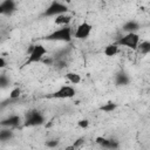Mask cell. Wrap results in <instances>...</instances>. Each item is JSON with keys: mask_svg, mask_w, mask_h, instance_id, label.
Masks as SVG:
<instances>
[{"mask_svg": "<svg viewBox=\"0 0 150 150\" xmlns=\"http://www.w3.org/2000/svg\"><path fill=\"white\" fill-rule=\"evenodd\" d=\"M47 41H62V42H70L71 40V28L69 26L61 27L59 29H55L50 34L46 35L43 38Z\"/></svg>", "mask_w": 150, "mask_h": 150, "instance_id": "obj_1", "label": "cell"}, {"mask_svg": "<svg viewBox=\"0 0 150 150\" xmlns=\"http://www.w3.org/2000/svg\"><path fill=\"white\" fill-rule=\"evenodd\" d=\"M46 54H47V49H46V47L43 45L36 43V45L32 46L30 49H29L28 59H27V61L25 62L23 66H28V64H32V63L41 62Z\"/></svg>", "mask_w": 150, "mask_h": 150, "instance_id": "obj_2", "label": "cell"}, {"mask_svg": "<svg viewBox=\"0 0 150 150\" xmlns=\"http://www.w3.org/2000/svg\"><path fill=\"white\" fill-rule=\"evenodd\" d=\"M116 45L128 47L131 49H137L139 45V35L137 33H127L116 41Z\"/></svg>", "mask_w": 150, "mask_h": 150, "instance_id": "obj_3", "label": "cell"}, {"mask_svg": "<svg viewBox=\"0 0 150 150\" xmlns=\"http://www.w3.org/2000/svg\"><path fill=\"white\" fill-rule=\"evenodd\" d=\"M43 122H45V117L41 114V111L36 109H32L26 114L23 125L25 127H38V125L43 124Z\"/></svg>", "mask_w": 150, "mask_h": 150, "instance_id": "obj_4", "label": "cell"}, {"mask_svg": "<svg viewBox=\"0 0 150 150\" xmlns=\"http://www.w3.org/2000/svg\"><path fill=\"white\" fill-rule=\"evenodd\" d=\"M66 13H68V7L66 5L57 1H53L45 9L43 16H57L60 14H66Z\"/></svg>", "mask_w": 150, "mask_h": 150, "instance_id": "obj_5", "label": "cell"}, {"mask_svg": "<svg viewBox=\"0 0 150 150\" xmlns=\"http://www.w3.org/2000/svg\"><path fill=\"white\" fill-rule=\"evenodd\" d=\"M76 94L75 88H73L71 86H62L60 87L57 90H55L50 97L53 98H59V100H66V98H71L74 97Z\"/></svg>", "mask_w": 150, "mask_h": 150, "instance_id": "obj_6", "label": "cell"}, {"mask_svg": "<svg viewBox=\"0 0 150 150\" xmlns=\"http://www.w3.org/2000/svg\"><path fill=\"white\" fill-rule=\"evenodd\" d=\"M91 28H93V26L90 23L86 22V21L82 22V23H80L77 26L76 30H75V34H74L75 39H77V40H86L90 35Z\"/></svg>", "mask_w": 150, "mask_h": 150, "instance_id": "obj_7", "label": "cell"}, {"mask_svg": "<svg viewBox=\"0 0 150 150\" xmlns=\"http://www.w3.org/2000/svg\"><path fill=\"white\" fill-rule=\"evenodd\" d=\"M95 142H96L98 145H101L103 149H107V150H117L118 146H120L118 141L112 139V138L96 137V141H95Z\"/></svg>", "mask_w": 150, "mask_h": 150, "instance_id": "obj_8", "label": "cell"}, {"mask_svg": "<svg viewBox=\"0 0 150 150\" xmlns=\"http://www.w3.org/2000/svg\"><path fill=\"white\" fill-rule=\"evenodd\" d=\"M15 2L13 0H5L0 4V13L2 15H11L15 12Z\"/></svg>", "mask_w": 150, "mask_h": 150, "instance_id": "obj_9", "label": "cell"}, {"mask_svg": "<svg viewBox=\"0 0 150 150\" xmlns=\"http://www.w3.org/2000/svg\"><path fill=\"white\" fill-rule=\"evenodd\" d=\"M20 123H21V118H20V116H18V115H11V116H8L7 118H5V120H2L1 121V125L4 127V128H16V127H19L20 125Z\"/></svg>", "mask_w": 150, "mask_h": 150, "instance_id": "obj_10", "label": "cell"}, {"mask_svg": "<svg viewBox=\"0 0 150 150\" xmlns=\"http://www.w3.org/2000/svg\"><path fill=\"white\" fill-rule=\"evenodd\" d=\"M129 82H130V77H129V75L125 71L121 70V71H118L116 74V76H115V83H116V86L123 87V86L129 84Z\"/></svg>", "mask_w": 150, "mask_h": 150, "instance_id": "obj_11", "label": "cell"}, {"mask_svg": "<svg viewBox=\"0 0 150 150\" xmlns=\"http://www.w3.org/2000/svg\"><path fill=\"white\" fill-rule=\"evenodd\" d=\"M122 29L125 32V34L127 33H136V30L139 29V23L135 20H129L123 25Z\"/></svg>", "mask_w": 150, "mask_h": 150, "instance_id": "obj_12", "label": "cell"}, {"mask_svg": "<svg viewBox=\"0 0 150 150\" xmlns=\"http://www.w3.org/2000/svg\"><path fill=\"white\" fill-rule=\"evenodd\" d=\"M70 21H71V15L68 14V13H66V14H60V15L55 16V20H54V22H55L56 25L62 26V27L68 26V23H69Z\"/></svg>", "mask_w": 150, "mask_h": 150, "instance_id": "obj_13", "label": "cell"}, {"mask_svg": "<svg viewBox=\"0 0 150 150\" xmlns=\"http://www.w3.org/2000/svg\"><path fill=\"white\" fill-rule=\"evenodd\" d=\"M103 53L105 56H115L118 53V46L116 43H110L104 48Z\"/></svg>", "mask_w": 150, "mask_h": 150, "instance_id": "obj_14", "label": "cell"}, {"mask_svg": "<svg viewBox=\"0 0 150 150\" xmlns=\"http://www.w3.org/2000/svg\"><path fill=\"white\" fill-rule=\"evenodd\" d=\"M66 79L71 83V84H79L81 82V76L77 74V73H73V71H69L66 74Z\"/></svg>", "mask_w": 150, "mask_h": 150, "instance_id": "obj_15", "label": "cell"}, {"mask_svg": "<svg viewBox=\"0 0 150 150\" xmlns=\"http://www.w3.org/2000/svg\"><path fill=\"white\" fill-rule=\"evenodd\" d=\"M137 50L139 54H149L150 53V41H142L139 42L138 47H137Z\"/></svg>", "mask_w": 150, "mask_h": 150, "instance_id": "obj_16", "label": "cell"}, {"mask_svg": "<svg viewBox=\"0 0 150 150\" xmlns=\"http://www.w3.org/2000/svg\"><path fill=\"white\" fill-rule=\"evenodd\" d=\"M116 108H117V104H116L115 102L109 101V102L104 103L103 105H101V107H100V110H101V111H104V112H111V111H114Z\"/></svg>", "mask_w": 150, "mask_h": 150, "instance_id": "obj_17", "label": "cell"}, {"mask_svg": "<svg viewBox=\"0 0 150 150\" xmlns=\"http://www.w3.org/2000/svg\"><path fill=\"white\" fill-rule=\"evenodd\" d=\"M12 137H13V131H12L9 128L2 129V130L0 131V139H1L2 142H6V141L11 139Z\"/></svg>", "mask_w": 150, "mask_h": 150, "instance_id": "obj_18", "label": "cell"}, {"mask_svg": "<svg viewBox=\"0 0 150 150\" xmlns=\"http://www.w3.org/2000/svg\"><path fill=\"white\" fill-rule=\"evenodd\" d=\"M20 95H21V89L20 88H14L9 93V98L11 100H16V98L20 97Z\"/></svg>", "mask_w": 150, "mask_h": 150, "instance_id": "obj_19", "label": "cell"}, {"mask_svg": "<svg viewBox=\"0 0 150 150\" xmlns=\"http://www.w3.org/2000/svg\"><path fill=\"white\" fill-rule=\"evenodd\" d=\"M66 66H67L66 61H63V60H61V59H55V62H54V67H55L57 70H61V69H63Z\"/></svg>", "mask_w": 150, "mask_h": 150, "instance_id": "obj_20", "label": "cell"}, {"mask_svg": "<svg viewBox=\"0 0 150 150\" xmlns=\"http://www.w3.org/2000/svg\"><path fill=\"white\" fill-rule=\"evenodd\" d=\"M8 84H9V80L7 79V76L5 74H2L0 76V86H1V88H6Z\"/></svg>", "mask_w": 150, "mask_h": 150, "instance_id": "obj_21", "label": "cell"}, {"mask_svg": "<svg viewBox=\"0 0 150 150\" xmlns=\"http://www.w3.org/2000/svg\"><path fill=\"white\" fill-rule=\"evenodd\" d=\"M77 125H79L80 128H82V129H87V128L89 127V121H88V120H80V121L77 122Z\"/></svg>", "mask_w": 150, "mask_h": 150, "instance_id": "obj_22", "label": "cell"}, {"mask_svg": "<svg viewBox=\"0 0 150 150\" xmlns=\"http://www.w3.org/2000/svg\"><path fill=\"white\" fill-rule=\"evenodd\" d=\"M46 145L48 148H56L59 145V141L57 139H49V141L46 142Z\"/></svg>", "mask_w": 150, "mask_h": 150, "instance_id": "obj_23", "label": "cell"}, {"mask_svg": "<svg viewBox=\"0 0 150 150\" xmlns=\"http://www.w3.org/2000/svg\"><path fill=\"white\" fill-rule=\"evenodd\" d=\"M83 143H84V138H82V137H81V138H79V139H76V141H75V142L73 143V145H74V146H75V148L77 149V148H79L80 145H82Z\"/></svg>", "mask_w": 150, "mask_h": 150, "instance_id": "obj_24", "label": "cell"}, {"mask_svg": "<svg viewBox=\"0 0 150 150\" xmlns=\"http://www.w3.org/2000/svg\"><path fill=\"white\" fill-rule=\"evenodd\" d=\"M6 66V61L4 57H0V68H4Z\"/></svg>", "mask_w": 150, "mask_h": 150, "instance_id": "obj_25", "label": "cell"}, {"mask_svg": "<svg viewBox=\"0 0 150 150\" xmlns=\"http://www.w3.org/2000/svg\"><path fill=\"white\" fill-rule=\"evenodd\" d=\"M66 150H76V148H75V146H74V145L71 144V145L67 146V148H66Z\"/></svg>", "mask_w": 150, "mask_h": 150, "instance_id": "obj_26", "label": "cell"}]
</instances>
